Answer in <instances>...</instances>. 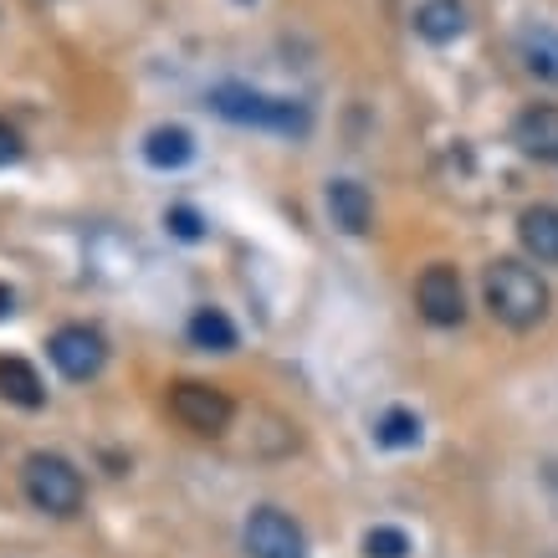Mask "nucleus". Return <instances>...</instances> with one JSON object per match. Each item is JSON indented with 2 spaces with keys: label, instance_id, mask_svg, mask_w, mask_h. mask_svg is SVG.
<instances>
[{
  "label": "nucleus",
  "instance_id": "1",
  "mask_svg": "<svg viewBox=\"0 0 558 558\" xmlns=\"http://www.w3.org/2000/svg\"><path fill=\"white\" fill-rule=\"evenodd\" d=\"M482 298H487V313L497 323H508V328H538L543 318H548V282H543L533 267H523V262H512V256H502V262H492L487 277H482Z\"/></svg>",
  "mask_w": 558,
  "mask_h": 558
},
{
  "label": "nucleus",
  "instance_id": "2",
  "mask_svg": "<svg viewBox=\"0 0 558 558\" xmlns=\"http://www.w3.org/2000/svg\"><path fill=\"white\" fill-rule=\"evenodd\" d=\"M210 108L220 119L246 123V129H267V134H307V108L292 98H271V93H256V87L241 83H220L210 93Z\"/></svg>",
  "mask_w": 558,
  "mask_h": 558
},
{
  "label": "nucleus",
  "instance_id": "3",
  "mask_svg": "<svg viewBox=\"0 0 558 558\" xmlns=\"http://www.w3.org/2000/svg\"><path fill=\"white\" fill-rule=\"evenodd\" d=\"M21 487H26V497H32V508L47 512V518H72V512L83 508V472H77L68 457H57V451H36V457H26V466H21Z\"/></svg>",
  "mask_w": 558,
  "mask_h": 558
},
{
  "label": "nucleus",
  "instance_id": "4",
  "mask_svg": "<svg viewBox=\"0 0 558 558\" xmlns=\"http://www.w3.org/2000/svg\"><path fill=\"white\" fill-rule=\"evenodd\" d=\"M170 415L195 436H226L231 421H236V405H231L226 389L201 385V379H180L170 389Z\"/></svg>",
  "mask_w": 558,
  "mask_h": 558
},
{
  "label": "nucleus",
  "instance_id": "5",
  "mask_svg": "<svg viewBox=\"0 0 558 558\" xmlns=\"http://www.w3.org/2000/svg\"><path fill=\"white\" fill-rule=\"evenodd\" d=\"M51 364L68 374L72 385H83V379H93V374L108 364V343H102L98 328H87V323H68V328H57L47 343Z\"/></svg>",
  "mask_w": 558,
  "mask_h": 558
},
{
  "label": "nucleus",
  "instance_id": "6",
  "mask_svg": "<svg viewBox=\"0 0 558 558\" xmlns=\"http://www.w3.org/2000/svg\"><path fill=\"white\" fill-rule=\"evenodd\" d=\"M246 554L252 558H307V538L282 508H256L246 518Z\"/></svg>",
  "mask_w": 558,
  "mask_h": 558
},
{
  "label": "nucleus",
  "instance_id": "7",
  "mask_svg": "<svg viewBox=\"0 0 558 558\" xmlns=\"http://www.w3.org/2000/svg\"><path fill=\"white\" fill-rule=\"evenodd\" d=\"M415 307H421L425 323L457 328V323L466 318V292H461L457 267H425L421 282H415Z\"/></svg>",
  "mask_w": 558,
  "mask_h": 558
},
{
  "label": "nucleus",
  "instance_id": "8",
  "mask_svg": "<svg viewBox=\"0 0 558 558\" xmlns=\"http://www.w3.org/2000/svg\"><path fill=\"white\" fill-rule=\"evenodd\" d=\"M512 144L538 159V165H558V108L554 102H527L512 119Z\"/></svg>",
  "mask_w": 558,
  "mask_h": 558
},
{
  "label": "nucleus",
  "instance_id": "9",
  "mask_svg": "<svg viewBox=\"0 0 558 558\" xmlns=\"http://www.w3.org/2000/svg\"><path fill=\"white\" fill-rule=\"evenodd\" d=\"M328 216H333V226H339V231L364 236V231H369V220H374L369 190L359 185V180H333V185H328Z\"/></svg>",
  "mask_w": 558,
  "mask_h": 558
},
{
  "label": "nucleus",
  "instance_id": "10",
  "mask_svg": "<svg viewBox=\"0 0 558 558\" xmlns=\"http://www.w3.org/2000/svg\"><path fill=\"white\" fill-rule=\"evenodd\" d=\"M518 236H523V252L533 262L558 267V205H527L518 220Z\"/></svg>",
  "mask_w": 558,
  "mask_h": 558
},
{
  "label": "nucleus",
  "instance_id": "11",
  "mask_svg": "<svg viewBox=\"0 0 558 558\" xmlns=\"http://www.w3.org/2000/svg\"><path fill=\"white\" fill-rule=\"evenodd\" d=\"M415 32H421L425 41H436V47L457 41V36L466 32V5H461V0H425L421 11H415Z\"/></svg>",
  "mask_w": 558,
  "mask_h": 558
},
{
  "label": "nucleus",
  "instance_id": "12",
  "mask_svg": "<svg viewBox=\"0 0 558 558\" xmlns=\"http://www.w3.org/2000/svg\"><path fill=\"white\" fill-rule=\"evenodd\" d=\"M0 400H11V405H21V410H36L41 400H47L41 374H36L26 359L5 354V359H0Z\"/></svg>",
  "mask_w": 558,
  "mask_h": 558
},
{
  "label": "nucleus",
  "instance_id": "13",
  "mask_svg": "<svg viewBox=\"0 0 558 558\" xmlns=\"http://www.w3.org/2000/svg\"><path fill=\"white\" fill-rule=\"evenodd\" d=\"M518 51H523V68L543 83H558V32L554 26H527L518 36Z\"/></svg>",
  "mask_w": 558,
  "mask_h": 558
},
{
  "label": "nucleus",
  "instance_id": "14",
  "mask_svg": "<svg viewBox=\"0 0 558 558\" xmlns=\"http://www.w3.org/2000/svg\"><path fill=\"white\" fill-rule=\"evenodd\" d=\"M190 154H195V138H190V129H174V123L144 138V159L154 170H180V165H190Z\"/></svg>",
  "mask_w": 558,
  "mask_h": 558
},
{
  "label": "nucleus",
  "instance_id": "15",
  "mask_svg": "<svg viewBox=\"0 0 558 558\" xmlns=\"http://www.w3.org/2000/svg\"><path fill=\"white\" fill-rule=\"evenodd\" d=\"M190 343H195V349H210V354H226V349H236V323L226 318L220 307H195Z\"/></svg>",
  "mask_w": 558,
  "mask_h": 558
},
{
  "label": "nucleus",
  "instance_id": "16",
  "mask_svg": "<svg viewBox=\"0 0 558 558\" xmlns=\"http://www.w3.org/2000/svg\"><path fill=\"white\" fill-rule=\"evenodd\" d=\"M374 440L389 446V451H405L421 440V415H410V410H385L379 425H374Z\"/></svg>",
  "mask_w": 558,
  "mask_h": 558
},
{
  "label": "nucleus",
  "instance_id": "17",
  "mask_svg": "<svg viewBox=\"0 0 558 558\" xmlns=\"http://www.w3.org/2000/svg\"><path fill=\"white\" fill-rule=\"evenodd\" d=\"M364 554H369V558H405L410 554V538L400 533V527L379 523V527H369V533H364Z\"/></svg>",
  "mask_w": 558,
  "mask_h": 558
},
{
  "label": "nucleus",
  "instance_id": "18",
  "mask_svg": "<svg viewBox=\"0 0 558 558\" xmlns=\"http://www.w3.org/2000/svg\"><path fill=\"white\" fill-rule=\"evenodd\" d=\"M165 226H170V236H180V241H201V236H205V220L195 216L190 205H170Z\"/></svg>",
  "mask_w": 558,
  "mask_h": 558
},
{
  "label": "nucleus",
  "instance_id": "19",
  "mask_svg": "<svg viewBox=\"0 0 558 558\" xmlns=\"http://www.w3.org/2000/svg\"><path fill=\"white\" fill-rule=\"evenodd\" d=\"M21 159V138L11 123H0V165H16Z\"/></svg>",
  "mask_w": 558,
  "mask_h": 558
},
{
  "label": "nucleus",
  "instance_id": "20",
  "mask_svg": "<svg viewBox=\"0 0 558 558\" xmlns=\"http://www.w3.org/2000/svg\"><path fill=\"white\" fill-rule=\"evenodd\" d=\"M11 313H16V298H11V288L0 282V318H11Z\"/></svg>",
  "mask_w": 558,
  "mask_h": 558
}]
</instances>
